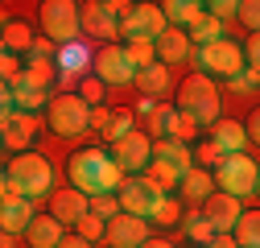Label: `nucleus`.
<instances>
[{"label": "nucleus", "instance_id": "obj_1", "mask_svg": "<svg viewBox=\"0 0 260 248\" xmlns=\"http://www.w3.org/2000/svg\"><path fill=\"white\" fill-rule=\"evenodd\" d=\"M67 174H71V186L75 191H83L87 199H100V195H120L124 186V170L116 166L112 149H79L75 158L67 162Z\"/></svg>", "mask_w": 260, "mask_h": 248}, {"label": "nucleus", "instance_id": "obj_2", "mask_svg": "<svg viewBox=\"0 0 260 248\" xmlns=\"http://www.w3.org/2000/svg\"><path fill=\"white\" fill-rule=\"evenodd\" d=\"M178 112H186L194 124H219V87L211 75H190L182 87H178Z\"/></svg>", "mask_w": 260, "mask_h": 248}, {"label": "nucleus", "instance_id": "obj_3", "mask_svg": "<svg viewBox=\"0 0 260 248\" xmlns=\"http://www.w3.org/2000/svg\"><path fill=\"white\" fill-rule=\"evenodd\" d=\"M54 67H58V96H79V83L91 79L95 71V50L87 38L67 42L54 50Z\"/></svg>", "mask_w": 260, "mask_h": 248}, {"label": "nucleus", "instance_id": "obj_4", "mask_svg": "<svg viewBox=\"0 0 260 248\" xmlns=\"http://www.w3.org/2000/svg\"><path fill=\"white\" fill-rule=\"evenodd\" d=\"M5 174L21 186V195L25 199H42V195H50L54 191V166L42 158V153H17V158L5 166Z\"/></svg>", "mask_w": 260, "mask_h": 248}, {"label": "nucleus", "instance_id": "obj_5", "mask_svg": "<svg viewBox=\"0 0 260 248\" xmlns=\"http://www.w3.org/2000/svg\"><path fill=\"white\" fill-rule=\"evenodd\" d=\"M91 104L79 100V96H50V108H46V124L58 133V137H83L91 133Z\"/></svg>", "mask_w": 260, "mask_h": 248}, {"label": "nucleus", "instance_id": "obj_6", "mask_svg": "<svg viewBox=\"0 0 260 248\" xmlns=\"http://www.w3.org/2000/svg\"><path fill=\"white\" fill-rule=\"evenodd\" d=\"M42 29L54 46H67L83 38V5L75 0H46L42 5Z\"/></svg>", "mask_w": 260, "mask_h": 248}, {"label": "nucleus", "instance_id": "obj_7", "mask_svg": "<svg viewBox=\"0 0 260 248\" xmlns=\"http://www.w3.org/2000/svg\"><path fill=\"white\" fill-rule=\"evenodd\" d=\"M194 62H199L207 75H223L227 83L248 71V54H244V46L232 42V38L211 42V46H199V50H194Z\"/></svg>", "mask_w": 260, "mask_h": 248}, {"label": "nucleus", "instance_id": "obj_8", "mask_svg": "<svg viewBox=\"0 0 260 248\" xmlns=\"http://www.w3.org/2000/svg\"><path fill=\"white\" fill-rule=\"evenodd\" d=\"M215 182H219V191H223V195H232V199L256 195L260 166L248 158V153H232V158H223V166L215 170Z\"/></svg>", "mask_w": 260, "mask_h": 248}, {"label": "nucleus", "instance_id": "obj_9", "mask_svg": "<svg viewBox=\"0 0 260 248\" xmlns=\"http://www.w3.org/2000/svg\"><path fill=\"white\" fill-rule=\"evenodd\" d=\"M166 29H170V21H166V9L161 5H133L120 17V34L128 42H161Z\"/></svg>", "mask_w": 260, "mask_h": 248}, {"label": "nucleus", "instance_id": "obj_10", "mask_svg": "<svg viewBox=\"0 0 260 248\" xmlns=\"http://www.w3.org/2000/svg\"><path fill=\"white\" fill-rule=\"evenodd\" d=\"M161 199H166V191H161L149 174H133L120 186V207L128 215H141V220H153V211L161 207Z\"/></svg>", "mask_w": 260, "mask_h": 248}, {"label": "nucleus", "instance_id": "obj_11", "mask_svg": "<svg viewBox=\"0 0 260 248\" xmlns=\"http://www.w3.org/2000/svg\"><path fill=\"white\" fill-rule=\"evenodd\" d=\"M95 79L104 87H124V83H137V67L128 62V50L124 46H100L95 50Z\"/></svg>", "mask_w": 260, "mask_h": 248}, {"label": "nucleus", "instance_id": "obj_12", "mask_svg": "<svg viewBox=\"0 0 260 248\" xmlns=\"http://www.w3.org/2000/svg\"><path fill=\"white\" fill-rule=\"evenodd\" d=\"M112 158H116V166L124 170V178L145 174V170L153 166V137H149V133H133V137H124L120 145H112Z\"/></svg>", "mask_w": 260, "mask_h": 248}, {"label": "nucleus", "instance_id": "obj_13", "mask_svg": "<svg viewBox=\"0 0 260 248\" xmlns=\"http://www.w3.org/2000/svg\"><path fill=\"white\" fill-rule=\"evenodd\" d=\"M203 215H207V224H211L219 236H236V228H240V220H244V207H240V199L215 191V195L203 203Z\"/></svg>", "mask_w": 260, "mask_h": 248}, {"label": "nucleus", "instance_id": "obj_14", "mask_svg": "<svg viewBox=\"0 0 260 248\" xmlns=\"http://www.w3.org/2000/svg\"><path fill=\"white\" fill-rule=\"evenodd\" d=\"M153 240L149 232V220H141V215H116V220L108 224V244L112 248H145Z\"/></svg>", "mask_w": 260, "mask_h": 248}, {"label": "nucleus", "instance_id": "obj_15", "mask_svg": "<svg viewBox=\"0 0 260 248\" xmlns=\"http://www.w3.org/2000/svg\"><path fill=\"white\" fill-rule=\"evenodd\" d=\"M50 215H54L58 224H67V228H79L87 215H91V199L83 191H75V186H71V191H58L54 203H50Z\"/></svg>", "mask_w": 260, "mask_h": 248}, {"label": "nucleus", "instance_id": "obj_16", "mask_svg": "<svg viewBox=\"0 0 260 248\" xmlns=\"http://www.w3.org/2000/svg\"><path fill=\"white\" fill-rule=\"evenodd\" d=\"M34 137H38V116H29V112H9L5 116V145L13 153H29Z\"/></svg>", "mask_w": 260, "mask_h": 248}, {"label": "nucleus", "instance_id": "obj_17", "mask_svg": "<svg viewBox=\"0 0 260 248\" xmlns=\"http://www.w3.org/2000/svg\"><path fill=\"white\" fill-rule=\"evenodd\" d=\"M34 220H38L34 199H5V207H0V224H5L9 236H25L34 228Z\"/></svg>", "mask_w": 260, "mask_h": 248}, {"label": "nucleus", "instance_id": "obj_18", "mask_svg": "<svg viewBox=\"0 0 260 248\" xmlns=\"http://www.w3.org/2000/svg\"><path fill=\"white\" fill-rule=\"evenodd\" d=\"M83 34H87V42L95 38V42H108L112 46V38L120 34V21L104 5H83Z\"/></svg>", "mask_w": 260, "mask_h": 248}, {"label": "nucleus", "instance_id": "obj_19", "mask_svg": "<svg viewBox=\"0 0 260 248\" xmlns=\"http://www.w3.org/2000/svg\"><path fill=\"white\" fill-rule=\"evenodd\" d=\"M157 58L166 62V67H178V62H190L194 58V42H190V34L186 29H166L161 34V42H157Z\"/></svg>", "mask_w": 260, "mask_h": 248}, {"label": "nucleus", "instance_id": "obj_20", "mask_svg": "<svg viewBox=\"0 0 260 248\" xmlns=\"http://www.w3.org/2000/svg\"><path fill=\"white\" fill-rule=\"evenodd\" d=\"M211 145L223 153V158L244 153V145H248V124H240V120H219L215 133H211Z\"/></svg>", "mask_w": 260, "mask_h": 248}, {"label": "nucleus", "instance_id": "obj_21", "mask_svg": "<svg viewBox=\"0 0 260 248\" xmlns=\"http://www.w3.org/2000/svg\"><path fill=\"white\" fill-rule=\"evenodd\" d=\"M153 162H166V166H174L178 174H190V170H199L194 166V153H190V145H182V141H153Z\"/></svg>", "mask_w": 260, "mask_h": 248}, {"label": "nucleus", "instance_id": "obj_22", "mask_svg": "<svg viewBox=\"0 0 260 248\" xmlns=\"http://www.w3.org/2000/svg\"><path fill=\"white\" fill-rule=\"evenodd\" d=\"M178 191H182V199H186L190 207H203V203L215 195V174L199 166V170H190V174L182 178V186H178Z\"/></svg>", "mask_w": 260, "mask_h": 248}, {"label": "nucleus", "instance_id": "obj_23", "mask_svg": "<svg viewBox=\"0 0 260 248\" xmlns=\"http://www.w3.org/2000/svg\"><path fill=\"white\" fill-rule=\"evenodd\" d=\"M25 240L34 244V248H58L62 240H67V224H58L54 215H38L34 228L25 232Z\"/></svg>", "mask_w": 260, "mask_h": 248}, {"label": "nucleus", "instance_id": "obj_24", "mask_svg": "<svg viewBox=\"0 0 260 248\" xmlns=\"http://www.w3.org/2000/svg\"><path fill=\"white\" fill-rule=\"evenodd\" d=\"M182 232H186V240L194 244V248H211V240L219 236L211 224H207V215H203V207H190L186 215H182Z\"/></svg>", "mask_w": 260, "mask_h": 248}, {"label": "nucleus", "instance_id": "obj_25", "mask_svg": "<svg viewBox=\"0 0 260 248\" xmlns=\"http://www.w3.org/2000/svg\"><path fill=\"white\" fill-rule=\"evenodd\" d=\"M137 87H141V96H149V100L161 104V96L170 91V67H166V62H153V67H145V71L137 75Z\"/></svg>", "mask_w": 260, "mask_h": 248}, {"label": "nucleus", "instance_id": "obj_26", "mask_svg": "<svg viewBox=\"0 0 260 248\" xmlns=\"http://www.w3.org/2000/svg\"><path fill=\"white\" fill-rule=\"evenodd\" d=\"M161 9H166V21H170L174 29H190L194 21L207 13V5H199V0H166Z\"/></svg>", "mask_w": 260, "mask_h": 248}, {"label": "nucleus", "instance_id": "obj_27", "mask_svg": "<svg viewBox=\"0 0 260 248\" xmlns=\"http://www.w3.org/2000/svg\"><path fill=\"white\" fill-rule=\"evenodd\" d=\"M0 42H5V54H29V50L38 46V42H34V29H29L25 21H5Z\"/></svg>", "mask_w": 260, "mask_h": 248}, {"label": "nucleus", "instance_id": "obj_28", "mask_svg": "<svg viewBox=\"0 0 260 248\" xmlns=\"http://www.w3.org/2000/svg\"><path fill=\"white\" fill-rule=\"evenodd\" d=\"M223 25H227V21H219V17H211V13H203L199 21L186 29V34H190V42L211 46V42H223V38H227V34H223Z\"/></svg>", "mask_w": 260, "mask_h": 248}, {"label": "nucleus", "instance_id": "obj_29", "mask_svg": "<svg viewBox=\"0 0 260 248\" xmlns=\"http://www.w3.org/2000/svg\"><path fill=\"white\" fill-rule=\"evenodd\" d=\"M194 133H199V124H194L186 112L170 108V116H166V137H170V141H182V145H190V141H194Z\"/></svg>", "mask_w": 260, "mask_h": 248}, {"label": "nucleus", "instance_id": "obj_30", "mask_svg": "<svg viewBox=\"0 0 260 248\" xmlns=\"http://www.w3.org/2000/svg\"><path fill=\"white\" fill-rule=\"evenodd\" d=\"M13 96H17V112H29V116H34L38 108H50V91H38V87H29V83L13 87Z\"/></svg>", "mask_w": 260, "mask_h": 248}, {"label": "nucleus", "instance_id": "obj_31", "mask_svg": "<svg viewBox=\"0 0 260 248\" xmlns=\"http://www.w3.org/2000/svg\"><path fill=\"white\" fill-rule=\"evenodd\" d=\"M124 50H128V62L137 67V75L145 67H153V62H161L157 58V42H124Z\"/></svg>", "mask_w": 260, "mask_h": 248}, {"label": "nucleus", "instance_id": "obj_32", "mask_svg": "<svg viewBox=\"0 0 260 248\" xmlns=\"http://www.w3.org/2000/svg\"><path fill=\"white\" fill-rule=\"evenodd\" d=\"M236 240H240V248H260V211H244Z\"/></svg>", "mask_w": 260, "mask_h": 248}, {"label": "nucleus", "instance_id": "obj_33", "mask_svg": "<svg viewBox=\"0 0 260 248\" xmlns=\"http://www.w3.org/2000/svg\"><path fill=\"white\" fill-rule=\"evenodd\" d=\"M145 174H149V178H153V182H157L166 195L174 191V186H182V178H186V174H178V170H174V166H166V162H153Z\"/></svg>", "mask_w": 260, "mask_h": 248}, {"label": "nucleus", "instance_id": "obj_34", "mask_svg": "<svg viewBox=\"0 0 260 248\" xmlns=\"http://www.w3.org/2000/svg\"><path fill=\"white\" fill-rule=\"evenodd\" d=\"M91 211L100 215V220H116V215H124V207H120V195H100V199H91Z\"/></svg>", "mask_w": 260, "mask_h": 248}, {"label": "nucleus", "instance_id": "obj_35", "mask_svg": "<svg viewBox=\"0 0 260 248\" xmlns=\"http://www.w3.org/2000/svg\"><path fill=\"white\" fill-rule=\"evenodd\" d=\"M133 133H137V116H128V112H124V116H116V120H112V129H108V137H104V141L120 145L124 137H133Z\"/></svg>", "mask_w": 260, "mask_h": 248}, {"label": "nucleus", "instance_id": "obj_36", "mask_svg": "<svg viewBox=\"0 0 260 248\" xmlns=\"http://www.w3.org/2000/svg\"><path fill=\"white\" fill-rule=\"evenodd\" d=\"M79 236H83V240H91V244H95V240H108V220H100V215L91 211L87 220L79 224Z\"/></svg>", "mask_w": 260, "mask_h": 248}, {"label": "nucleus", "instance_id": "obj_37", "mask_svg": "<svg viewBox=\"0 0 260 248\" xmlns=\"http://www.w3.org/2000/svg\"><path fill=\"white\" fill-rule=\"evenodd\" d=\"M149 224H161V228H166V224H182V207L166 195V199H161V207L153 211V220H149Z\"/></svg>", "mask_w": 260, "mask_h": 248}, {"label": "nucleus", "instance_id": "obj_38", "mask_svg": "<svg viewBox=\"0 0 260 248\" xmlns=\"http://www.w3.org/2000/svg\"><path fill=\"white\" fill-rule=\"evenodd\" d=\"M227 87H232V91H240V96H248V91H256V87H260V67H248L244 75H236V79L227 83Z\"/></svg>", "mask_w": 260, "mask_h": 248}, {"label": "nucleus", "instance_id": "obj_39", "mask_svg": "<svg viewBox=\"0 0 260 248\" xmlns=\"http://www.w3.org/2000/svg\"><path fill=\"white\" fill-rule=\"evenodd\" d=\"M79 100H87L91 108H100V100H104V83L95 79V75H91V79H83V83H79Z\"/></svg>", "mask_w": 260, "mask_h": 248}, {"label": "nucleus", "instance_id": "obj_40", "mask_svg": "<svg viewBox=\"0 0 260 248\" xmlns=\"http://www.w3.org/2000/svg\"><path fill=\"white\" fill-rule=\"evenodd\" d=\"M240 21L252 34H260V0H240Z\"/></svg>", "mask_w": 260, "mask_h": 248}, {"label": "nucleus", "instance_id": "obj_41", "mask_svg": "<svg viewBox=\"0 0 260 248\" xmlns=\"http://www.w3.org/2000/svg\"><path fill=\"white\" fill-rule=\"evenodd\" d=\"M207 13H211V17H219V21L240 17V0H211V5H207Z\"/></svg>", "mask_w": 260, "mask_h": 248}, {"label": "nucleus", "instance_id": "obj_42", "mask_svg": "<svg viewBox=\"0 0 260 248\" xmlns=\"http://www.w3.org/2000/svg\"><path fill=\"white\" fill-rule=\"evenodd\" d=\"M199 162H203V166H211V174H215V170L223 166V153H219V149L207 141V145H199Z\"/></svg>", "mask_w": 260, "mask_h": 248}, {"label": "nucleus", "instance_id": "obj_43", "mask_svg": "<svg viewBox=\"0 0 260 248\" xmlns=\"http://www.w3.org/2000/svg\"><path fill=\"white\" fill-rule=\"evenodd\" d=\"M112 120H116V116H112L108 108H95V112H91V129L108 137V129H112Z\"/></svg>", "mask_w": 260, "mask_h": 248}, {"label": "nucleus", "instance_id": "obj_44", "mask_svg": "<svg viewBox=\"0 0 260 248\" xmlns=\"http://www.w3.org/2000/svg\"><path fill=\"white\" fill-rule=\"evenodd\" d=\"M244 54H248V67H260V34H248Z\"/></svg>", "mask_w": 260, "mask_h": 248}, {"label": "nucleus", "instance_id": "obj_45", "mask_svg": "<svg viewBox=\"0 0 260 248\" xmlns=\"http://www.w3.org/2000/svg\"><path fill=\"white\" fill-rule=\"evenodd\" d=\"M157 112H161V104H157V100H149V96H141V104H137V116H141V120H153Z\"/></svg>", "mask_w": 260, "mask_h": 248}, {"label": "nucleus", "instance_id": "obj_46", "mask_svg": "<svg viewBox=\"0 0 260 248\" xmlns=\"http://www.w3.org/2000/svg\"><path fill=\"white\" fill-rule=\"evenodd\" d=\"M248 141H256L260 145V108L252 112V120H248Z\"/></svg>", "mask_w": 260, "mask_h": 248}, {"label": "nucleus", "instance_id": "obj_47", "mask_svg": "<svg viewBox=\"0 0 260 248\" xmlns=\"http://www.w3.org/2000/svg\"><path fill=\"white\" fill-rule=\"evenodd\" d=\"M58 248H91V240H83V236L75 232V236H67V240H62Z\"/></svg>", "mask_w": 260, "mask_h": 248}, {"label": "nucleus", "instance_id": "obj_48", "mask_svg": "<svg viewBox=\"0 0 260 248\" xmlns=\"http://www.w3.org/2000/svg\"><path fill=\"white\" fill-rule=\"evenodd\" d=\"M211 248H240V240H236V236H215Z\"/></svg>", "mask_w": 260, "mask_h": 248}, {"label": "nucleus", "instance_id": "obj_49", "mask_svg": "<svg viewBox=\"0 0 260 248\" xmlns=\"http://www.w3.org/2000/svg\"><path fill=\"white\" fill-rule=\"evenodd\" d=\"M145 248H174V244H170V240H157V236H153V240H149Z\"/></svg>", "mask_w": 260, "mask_h": 248}, {"label": "nucleus", "instance_id": "obj_50", "mask_svg": "<svg viewBox=\"0 0 260 248\" xmlns=\"http://www.w3.org/2000/svg\"><path fill=\"white\" fill-rule=\"evenodd\" d=\"M0 244H5V248H17V236H9V232H5V240H0Z\"/></svg>", "mask_w": 260, "mask_h": 248}, {"label": "nucleus", "instance_id": "obj_51", "mask_svg": "<svg viewBox=\"0 0 260 248\" xmlns=\"http://www.w3.org/2000/svg\"><path fill=\"white\" fill-rule=\"evenodd\" d=\"M256 195H260V182H256Z\"/></svg>", "mask_w": 260, "mask_h": 248}]
</instances>
